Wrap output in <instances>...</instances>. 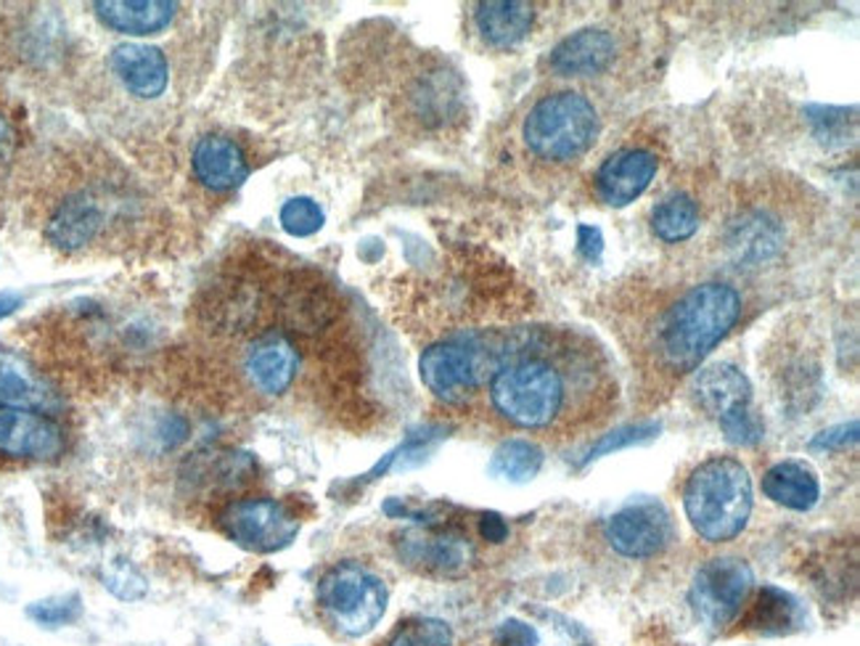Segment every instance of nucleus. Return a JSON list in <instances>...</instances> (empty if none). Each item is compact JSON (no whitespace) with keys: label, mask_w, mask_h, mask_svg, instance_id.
Here are the masks:
<instances>
[{"label":"nucleus","mask_w":860,"mask_h":646,"mask_svg":"<svg viewBox=\"0 0 860 646\" xmlns=\"http://www.w3.org/2000/svg\"><path fill=\"white\" fill-rule=\"evenodd\" d=\"M487 400L514 430L572 440L612 419L620 387L612 360L593 337L542 326L501 345Z\"/></svg>","instance_id":"obj_1"},{"label":"nucleus","mask_w":860,"mask_h":646,"mask_svg":"<svg viewBox=\"0 0 860 646\" xmlns=\"http://www.w3.org/2000/svg\"><path fill=\"white\" fill-rule=\"evenodd\" d=\"M741 319V294L731 283L705 281L662 292L635 319L633 358L657 387L697 372Z\"/></svg>","instance_id":"obj_2"},{"label":"nucleus","mask_w":860,"mask_h":646,"mask_svg":"<svg viewBox=\"0 0 860 646\" xmlns=\"http://www.w3.org/2000/svg\"><path fill=\"white\" fill-rule=\"evenodd\" d=\"M141 202L130 194L117 177H93L77 186L64 189L49 204L43 220V236L53 249L66 255L98 247L119 226H130L132 209Z\"/></svg>","instance_id":"obj_3"},{"label":"nucleus","mask_w":860,"mask_h":646,"mask_svg":"<svg viewBox=\"0 0 860 646\" xmlns=\"http://www.w3.org/2000/svg\"><path fill=\"white\" fill-rule=\"evenodd\" d=\"M688 523L710 543L741 536L752 514V480L733 456H710L688 474L684 485Z\"/></svg>","instance_id":"obj_4"},{"label":"nucleus","mask_w":860,"mask_h":646,"mask_svg":"<svg viewBox=\"0 0 860 646\" xmlns=\"http://www.w3.org/2000/svg\"><path fill=\"white\" fill-rule=\"evenodd\" d=\"M599 130L601 120L593 104L578 90H559L529 109L522 138L538 160L567 164L593 149Z\"/></svg>","instance_id":"obj_5"},{"label":"nucleus","mask_w":860,"mask_h":646,"mask_svg":"<svg viewBox=\"0 0 860 646\" xmlns=\"http://www.w3.org/2000/svg\"><path fill=\"white\" fill-rule=\"evenodd\" d=\"M321 617L340 636L361 638L381 623L389 604V589L381 575L353 559L331 564L315 585Z\"/></svg>","instance_id":"obj_6"},{"label":"nucleus","mask_w":860,"mask_h":646,"mask_svg":"<svg viewBox=\"0 0 860 646\" xmlns=\"http://www.w3.org/2000/svg\"><path fill=\"white\" fill-rule=\"evenodd\" d=\"M501 347L474 337H453L429 345L419 358L423 387L445 406H469L487 385Z\"/></svg>","instance_id":"obj_7"},{"label":"nucleus","mask_w":860,"mask_h":646,"mask_svg":"<svg viewBox=\"0 0 860 646\" xmlns=\"http://www.w3.org/2000/svg\"><path fill=\"white\" fill-rule=\"evenodd\" d=\"M395 551L408 570L423 578L459 580L476 564L472 536L437 517H427L410 530L397 532Z\"/></svg>","instance_id":"obj_8"},{"label":"nucleus","mask_w":860,"mask_h":646,"mask_svg":"<svg viewBox=\"0 0 860 646\" xmlns=\"http://www.w3.org/2000/svg\"><path fill=\"white\" fill-rule=\"evenodd\" d=\"M215 525L230 543L251 553L287 549L300 532V517L289 509V504L268 496L228 498L217 509Z\"/></svg>","instance_id":"obj_9"},{"label":"nucleus","mask_w":860,"mask_h":646,"mask_svg":"<svg viewBox=\"0 0 860 646\" xmlns=\"http://www.w3.org/2000/svg\"><path fill=\"white\" fill-rule=\"evenodd\" d=\"M697 400L710 417L718 419L725 440L733 445L750 448L763 440V419L752 406V385L731 364H714L699 374Z\"/></svg>","instance_id":"obj_10"},{"label":"nucleus","mask_w":860,"mask_h":646,"mask_svg":"<svg viewBox=\"0 0 860 646\" xmlns=\"http://www.w3.org/2000/svg\"><path fill=\"white\" fill-rule=\"evenodd\" d=\"M752 585L754 575L744 559L714 557L699 567L688 599L701 623L720 631L744 612Z\"/></svg>","instance_id":"obj_11"},{"label":"nucleus","mask_w":860,"mask_h":646,"mask_svg":"<svg viewBox=\"0 0 860 646\" xmlns=\"http://www.w3.org/2000/svg\"><path fill=\"white\" fill-rule=\"evenodd\" d=\"M604 536L614 551L627 559H652L670 549L675 525L659 500H633L606 519Z\"/></svg>","instance_id":"obj_12"},{"label":"nucleus","mask_w":860,"mask_h":646,"mask_svg":"<svg viewBox=\"0 0 860 646\" xmlns=\"http://www.w3.org/2000/svg\"><path fill=\"white\" fill-rule=\"evenodd\" d=\"M66 451V434L56 419L37 411L0 408V456L53 461Z\"/></svg>","instance_id":"obj_13"},{"label":"nucleus","mask_w":860,"mask_h":646,"mask_svg":"<svg viewBox=\"0 0 860 646\" xmlns=\"http://www.w3.org/2000/svg\"><path fill=\"white\" fill-rule=\"evenodd\" d=\"M659 160L648 149H620L595 173V194L609 207H625L652 186Z\"/></svg>","instance_id":"obj_14"},{"label":"nucleus","mask_w":860,"mask_h":646,"mask_svg":"<svg viewBox=\"0 0 860 646\" xmlns=\"http://www.w3.org/2000/svg\"><path fill=\"white\" fill-rule=\"evenodd\" d=\"M0 408L53 413L62 408L56 387L24 355L0 351Z\"/></svg>","instance_id":"obj_15"},{"label":"nucleus","mask_w":860,"mask_h":646,"mask_svg":"<svg viewBox=\"0 0 860 646\" xmlns=\"http://www.w3.org/2000/svg\"><path fill=\"white\" fill-rule=\"evenodd\" d=\"M191 170L204 189L225 194V191H234L247 181L249 160L236 138L209 133L198 138L194 151H191Z\"/></svg>","instance_id":"obj_16"},{"label":"nucleus","mask_w":860,"mask_h":646,"mask_svg":"<svg viewBox=\"0 0 860 646\" xmlns=\"http://www.w3.org/2000/svg\"><path fill=\"white\" fill-rule=\"evenodd\" d=\"M493 646H593L578 623L559 612L535 610L529 617L503 620Z\"/></svg>","instance_id":"obj_17"},{"label":"nucleus","mask_w":860,"mask_h":646,"mask_svg":"<svg viewBox=\"0 0 860 646\" xmlns=\"http://www.w3.org/2000/svg\"><path fill=\"white\" fill-rule=\"evenodd\" d=\"M109 67L125 90L143 101L159 98L168 90L170 67L168 58L154 45L143 43H119L111 49Z\"/></svg>","instance_id":"obj_18"},{"label":"nucleus","mask_w":860,"mask_h":646,"mask_svg":"<svg viewBox=\"0 0 860 646\" xmlns=\"http://www.w3.org/2000/svg\"><path fill=\"white\" fill-rule=\"evenodd\" d=\"M617 56V41L609 30L585 28L565 37L548 56V67L561 77H593L606 72Z\"/></svg>","instance_id":"obj_19"},{"label":"nucleus","mask_w":860,"mask_h":646,"mask_svg":"<svg viewBox=\"0 0 860 646\" xmlns=\"http://www.w3.org/2000/svg\"><path fill=\"white\" fill-rule=\"evenodd\" d=\"M257 464L249 453L236 451H207L196 453L183 466V480L196 491H207L209 496L223 498L247 487L255 480Z\"/></svg>","instance_id":"obj_20"},{"label":"nucleus","mask_w":860,"mask_h":646,"mask_svg":"<svg viewBox=\"0 0 860 646\" xmlns=\"http://www.w3.org/2000/svg\"><path fill=\"white\" fill-rule=\"evenodd\" d=\"M93 9L104 28L143 37L170 28L181 6L172 0H98Z\"/></svg>","instance_id":"obj_21"},{"label":"nucleus","mask_w":860,"mask_h":646,"mask_svg":"<svg viewBox=\"0 0 860 646\" xmlns=\"http://www.w3.org/2000/svg\"><path fill=\"white\" fill-rule=\"evenodd\" d=\"M763 493L792 512H810L820 498V480L807 461L786 459L763 474Z\"/></svg>","instance_id":"obj_22"},{"label":"nucleus","mask_w":860,"mask_h":646,"mask_svg":"<svg viewBox=\"0 0 860 646\" xmlns=\"http://www.w3.org/2000/svg\"><path fill=\"white\" fill-rule=\"evenodd\" d=\"M535 22V9L522 0H495L480 3L474 11V24L482 41L493 49H514L529 35Z\"/></svg>","instance_id":"obj_23"},{"label":"nucleus","mask_w":860,"mask_h":646,"mask_svg":"<svg viewBox=\"0 0 860 646\" xmlns=\"http://www.w3.org/2000/svg\"><path fill=\"white\" fill-rule=\"evenodd\" d=\"M803 606L792 593L781 591L776 585H763L754 602L741 615L744 631L763 633V636H784V633L803 628Z\"/></svg>","instance_id":"obj_24"},{"label":"nucleus","mask_w":860,"mask_h":646,"mask_svg":"<svg viewBox=\"0 0 860 646\" xmlns=\"http://www.w3.org/2000/svg\"><path fill=\"white\" fill-rule=\"evenodd\" d=\"M542 448L533 440L525 438H512L503 440V443L495 448L493 459H490V474L498 480H508V483H529L533 477H538V472L542 470Z\"/></svg>","instance_id":"obj_25"},{"label":"nucleus","mask_w":860,"mask_h":646,"mask_svg":"<svg viewBox=\"0 0 860 646\" xmlns=\"http://www.w3.org/2000/svg\"><path fill=\"white\" fill-rule=\"evenodd\" d=\"M652 230L665 244H680L699 230V204L688 194H673L652 209Z\"/></svg>","instance_id":"obj_26"},{"label":"nucleus","mask_w":860,"mask_h":646,"mask_svg":"<svg viewBox=\"0 0 860 646\" xmlns=\"http://www.w3.org/2000/svg\"><path fill=\"white\" fill-rule=\"evenodd\" d=\"M384 646H453V631L445 620L410 617L397 625Z\"/></svg>","instance_id":"obj_27"},{"label":"nucleus","mask_w":860,"mask_h":646,"mask_svg":"<svg viewBox=\"0 0 860 646\" xmlns=\"http://www.w3.org/2000/svg\"><path fill=\"white\" fill-rule=\"evenodd\" d=\"M659 430L662 427L657 421H641V424H625V427H617L614 432L601 434V438L591 445L588 456L582 459V466L591 464V461L601 456H609V453L625 451V448H633V445H644L648 440L657 438Z\"/></svg>","instance_id":"obj_28"},{"label":"nucleus","mask_w":860,"mask_h":646,"mask_svg":"<svg viewBox=\"0 0 860 646\" xmlns=\"http://www.w3.org/2000/svg\"><path fill=\"white\" fill-rule=\"evenodd\" d=\"M281 228L287 230L289 236H297V239H304V236H313L323 228L326 223V215H323L321 204L310 196H294L281 207Z\"/></svg>","instance_id":"obj_29"},{"label":"nucleus","mask_w":860,"mask_h":646,"mask_svg":"<svg viewBox=\"0 0 860 646\" xmlns=\"http://www.w3.org/2000/svg\"><path fill=\"white\" fill-rule=\"evenodd\" d=\"M79 615H83V599H79V593H64V596H51L26 606V617L45 625V628H62V625L75 623Z\"/></svg>","instance_id":"obj_30"},{"label":"nucleus","mask_w":860,"mask_h":646,"mask_svg":"<svg viewBox=\"0 0 860 646\" xmlns=\"http://www.w3.org/2000/svg\"><path fill=\"white\" fill-rule=\"evenodd\" d=\"M101 578L109 593H115V596L122 599V602H138V599L146 596V589H149L141 572H138L130 562H125V559H117V562L106 567Z\"/></svg>","instance_id":"obj_31"},{"label":"nucleus","mask_w":860,"mask_h":646,"mask_svg":"<svg viewBox=\"0 0 860 646\" xmlns=\"http://www.w3.org/2000/svg\"><path fill=\"white\" fill-rule=\"evenodd\" d=\"M858 443V421H847V424H837L824 430L810 440L813 451H845V448Z\"/></svg>","instance_id":"obj_32"},{"label":"nucleus","mask_w":860,"mask_h":646,"mask_svg":"<svg viewBox=\"0 0 860 646\" xmlns=\"http://www.w3.org/2000/svg\"><path fill=\"white\" fill-rule=\"evenodd\" d=\"M13 151H17V128L9 117L0 115V181L9 173L13 162Z\"/></svg>","instance_id":"obj_33"},{"label":"nucleus","mask_w":860,"mask_h":646,"mask_svg":"<svg viewBox=\"0 0 860 646\" xmlns=\"http://www.w3.org/2000/svg\"><path fill=\"white\" fill-rule=\"evenodd\" d=\"M480 536L482 540H490V543H503L508 538V525L501 514L487 512L480 517Z\"/></svg>","instance_id":"obj_34"},{"label":"nucleus","mask_w":860,"mask_h":646,"mask_svg":"<svg viewBox=\"0 0 860 646\" xmlns=\"http://www.w3.org/2000/svg\"><path fill=\"white\" fill-rule=\"evenodd\" d=\"M19 305H22V297H19V294H13V292L0 294V319L11 315Z\"/></svg>","instance_id":"obj_35"}]
</instances>
